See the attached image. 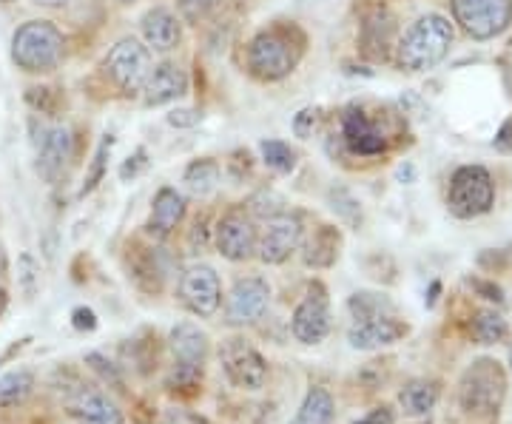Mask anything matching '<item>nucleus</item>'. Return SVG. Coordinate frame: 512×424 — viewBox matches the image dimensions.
I'll return each instance as SVG.
<instances>
[{"label":"nucleus","mask_w":512,"mask_h":424,"mask_svg":"<svg viewBox=\"0 0 512 424\" xmlns=\"http://www.w3.org/2000/svg\"><path fill=\"white\" fill-rule=\"evenodd\" d=\"M299 63V46H293L288 32H262L248 46V66L259 80H282L296 69Z\"/></svg>","instance_id":"nucleus-6"},{"label":"nucleus","mask_w":512,"mask_h":424,"mask_svg":"<svg viewBox=\"0 0 512 424\" xmlns=\"http://www.w3.org/2000/svg\"><path fill=\"white\" fill-rule=\"evenodd\" d=\"M37 146V174L49 185H57L66 180L69 166L74 160V137L66 126H52L40 131L35 140Z\"/></svg>","instance_id":"nucleus-12"},{"label":"nucleus","mask_w":512,"mask_h":424,"mask_svg":"<svg viewBox=\"0 0 512 424\" xmlns=\"http://www.w3.org/2000/svg\"><path fill=\"white\" fill-rule=\"evenodd\" d=\"M302 242V220L299 214H276L268 220L262 237L256 240V254L265 265H282Z\"/></svg>","instance_id":"nucleus-14"},{"label":"nucleus","mask_w":512,"mask_h":424,"mask_svg":"<svg viewBox=\"0 0 512 424\" xmlns=\"http://www.w3.org/2000/svg\"><path fill=\"white\" fill-rule=\"evenodd\" d=\"M106 74L111 77V83L123 94H140L146 86L148 74H151V52L148 46H143L140 40L126 37L120 40L106 57Z\"/></svg>","instance_id":"nucleus-7"},{"label":"nucleus","mask_w":512,"mask_h":424,"mask_svg":"<svg viewBox=\"0 0 512 424\" xmlns=\"http://www.w3.org/2000/svg\"><path fill=\"white\" fill-rule=\"evenodd\" d=\"M439 282H433V291H430V296H427V305H433V302H436V294H439Z\"/></svg>","instance_id":"nucleus-46"},{"label":"nucleus","mask_w":512,"mask_h":424,"mask_svg":"<svg viewBox=\"0 0 512 424\" xmlns=\"http://www.w3.org/2000/svg\"><path fill=\"white\" fill-rule=\"evenodd\" d=\"M495 203V185L484 166H461L450 180L447 208L456 220H476Z\"/></svg>","instance_id":"nucleus-5"},{"label":"nucleus","mask_w":512,"mask_h":424,"mask_svg":"<svg viewBox=\"0 0 512 424\" xmlns=\"http://www.w3.org/2000/svg\"><path fill=\"white\" fill-rule=\"evenodd\" d=\"M348 308H350V314H353V319H373V316L393 314V305L387 302V296L370 294V291H362V294L350 296Z\"/></svg>","instance_id":"nucleus-28"},{"label":"nucleus","mask_w":512,"mask_h":424,"mask_svg":"<svg viewBox=\"0 0 512 424\" xmlns=\"http://www.w3.org/2000/svg\"><path fill=\"white\" fill-rule=\"evenodd\" d=\"M6 305H9V294H6V288L0 285V316L6 311Z\"/></svg>","instance_id":"nucleus-44"},{"label":"nucleus","mask_w":512,"mask_h":424,"mask_svg":"<svg viewBox=\"0 0 512 424\" xmlns=\"http://www.w3.org/2000/svg\"><path fill=\"white\" fill-rule=\"evenodd\" d=\"M12 60L29 74L52 72L63 60V35L49 20H29L12 37Z\"/></svg>","instance_id":"nucleus-2"},{"label":"nucleus","mask_w":512,"mask_h":424,"mask_svg":"<svg viewBox=\"0 0 512 424\" xmlns=\"http://www.w3.org/2000/svg\"><path fill=\"white\" fill-rule=\"evenodd\" d=\"M208 3H211V0H180V9H183V15L191 20V23H197V20L205 15Z\"/></svg>","instance_id":"nucleus-43"},{"label":"nucleus","mask_w":512,"mask_h":424,"mask_svg":"<svg viewBox=\"0 0 512 424\" xmlns=\"http://www.w3.org/2000/svg\"><path fill=\"white\" fill-rule=\"evenodd\" d=\"M470 288H476L478 294L490 302H504V291L495 282H484V279H470Z\"/></svg>","instance_id":"nucleus-41"},{"label":"nucleus","mask_w":512,"mask_h":424,"mask_svg":"<svg viewBox=\"0 0 512 424\" xmlns=\"http://www.w3.org/2000/svg\"><path fill=\"white\" fill-rule=\"evenodd\" d=\"M55 94V89H46V86H35V89H29L26 92V100L35 106V109H40L43 114H52L55 111V103H49V97Z\"/></svg>","instance_id":"nucleus-37"},{"label":"nucleus","mask_w":512,"mask_h":424,"mask_svg":"<svg viewBox=\"0 0 512 424\" xmlns=\"http://www.w3.org/2000/svg\"><path fill=\"white\" fill-rule=\"evenodd\" d=\"M120 3H131V0H120Z\"/></svg>","instance_id":"nucleus-48"},{"label":"nucleus","mask_w":512,"mask_h":424,"mask_svg":"<svg viewBox=\"0 0 512 424\" xmlns=\"http://www.w3.org/2000/svg\"><path fill=\"white\" fill-rule=\"evenodd\" d=\"M143 37L154 52H174L180 46V23L168 9L157 6L143 15Z\"/></svg>","instance_id":"nucleus-21"},{"label":"nucleus","mask_w":512,"mask_h":424,"mask_svg":"<svg viewBox=\"0 0 512 424\" xmlns=\"http://www.w3.org/2000/svg\"><path fill=\"white\" fill-rule=\"evenodd\" d=\"M3 3H12V0H3Z\"/></svg>","instance_id":"nucleus-49"},{"label":"nucleus","mask_w":512,"mask_h":424,"mask_svg":"<svg viewBox=\"0 0 512 424\" xmlns=\"http://www.w3.org/2000/svg\"><path fill=\"white\" fill-rule=\"evenodd\" d=\"M146 166H148L146 148H137V154H134V157H128L126 163H123V168H120V177L128 183V180H134L140 171H146Z\"/></svg>","instance_id":"nucleus-35"},{"label":"nucleus","mask_w":512,"mask_h":424,"mask_svg":"<svg viewBox=\"0 0 512 424\" xmlns=\"http://www.w3.org/2000/svg\"><path fill=\"white\" fill-rule=\"evenodd\" d=\"M168 345L174 353V370H171L168 388H197L202 382L205 359H208V333L194 322H180L168 336Z\"/></svg>","instance_id":"nucleus-4"},{"label":"nucleus","mask_w":512,"mask_h":424,"mask_svg":"<svg viewBox=\"0 0 512 424\" xmlns=\"http://www.w3.org/2000/svg\"><path fill=\"white\" fill-rule=\"evenodd\" d=\"M330 299L328 291L322 282H313L308 288L305 299L296 305V311L291 316V331L296 336V342L302 345H319L325 342L330 333Z\"/></svg>","instance_id":"nucleus-10"},{"label":"nucleus","mask_w":512,"mask_h":424,"mask_svg":"<svg viewBox=\"0 0 512 424\" xmlns=\"http://www.w3.org/2000/svg\"><path fill=\"white\" fill-rule=\"evenodd\" d=\"M185 217V197L183 194H177L174 188H160L157 191V197H154V203H151V217H148L146 228L148 234H154L157 240H163L168 237L180 220Z\"/></svg>","instance_id":"nucleus-20"},{"label":"nucleus","mask_w":512,"mask_h":424,"mask_svg":"<svg viewBox=\"0 0 512 424\" xmlns=\"http://www.w3.org/2000/svg\"><path fill=\"white\" fill-rule=\"evenodd\" d=\"M390 29L393 23L384 12H376L373 18H367L365 32H373V37H362L365 40V52H370L373 57L387 55V43H390Z\"/></svg>","instance_id":"nucleus-30"},{"label":"nucleus","mask_w":512,"mask_h":424,"mask_svg":"<svg viewBox=\"0 0 512 424\" xmlns=\"http://www.w3.org/2000/svg\"><path fill=\"white\" fill-rule=\"evenodd\" d=\"M328 203L339 214V220L348 222L350 228H359L362 225V205H359V200L350 194L348 188H330Z\"/></svg>","instance_id":"nucleus-31"},{"label":"nucleus","mask_w":512,"mask_h":424,"mask_svg":"<svg viewBox=\"0 0 512 424\" xmlns=\"http://www.w3.org/2000/svg\"><path fill=\"white\" fill-rule=\"evenodd\" d=\"M160 424H205V419H200L197 413H188L183 407H168Z\"/></svg>","instance_id":"nucleus-38"},{"label":"nucleus","mask_w":512,"mask_h":424,"mask_svg":"<svg viewBox=\"0 0 512 424\" xmlns=\"http://www.w3.org/2000/svg\"><path fill=\"white\" fill-rule=\"evenodd\" d=\"M259 151H262L265 166L274 168L276 174H291L293 168H296V151L288 143H282V140H265L259 146Z\"/></svg>","instance_id":"nucleus-29"},{"label":"nucleus","mask_w":512,"mask_h":424,"mask_svg":"<svg viewBox=\"0 0 512 424\" xmlns=\"http://www.w3.org/2000/svg\"><path fill=\"white\" fill-rule=\"evenodd\" d=\"M407 325L396 319V314L390 316H373V319H353L348 331L350 348L356 351H376V348H387L393 342H399Z\"/></svg>","instance_id":"nucleus-16"},{"label":"nucleus","mask_w":512,"mask_h":424,"mask_svg":"<svg viewBox=\"0 0 512 424\" xmlns=\"http://www.w3.org/2000/svg\"><path fill=\"white\" fill-rule=\"evenodd\" d=\"M453 15L473 40H490L510 26L512 0H453Z\"/></svg>","instance_id":"nucleus-8"},{"label":"nucleus","mask_w":512,"mask_h":424,"mask_svg":"<svg viewBox=\"0 0 512 424\" xmlns=\"http://www.w3.org/2000/svg\"><path fill=\"white\" fill-rule=\"evenodd\" d=\"M271 302V288L268 282L259 277L239 279L231 288V294L225 296V322L234 328H245L259 322Z\"/></svg>","instance_id":"nucleus-13"},{"label":"nucleus","mask_w":512,"mask_h":424,"mask_svg":"<svg viewBox=\"0 0 512 424\" xmlns=\"http://www.w3.org/2000/svg\"><path fill=\"white\" fill-rule=\"evenodd\" d=\"M220 362L234 388L259 390L268 382V365H265L262 353L245 339H228L220 348Z\"/></svg>","instance_id":"nucleus-9"},{"label":"nucleus","mask_w":512,"mask_h":424,"mask_svg":"<svg viewBox=\"0 0 512 424\" xmlns=\"http://www.w3.org/2000/svg\"><path fill=\"white\" fill-rule=\"evenodd\" d=\"M342 134H345V143L353 154H362V157H376L387 151V137L384 131L367 117L362 109H350L342 120Z\"/></svg>","instance_id":"nucleus-18"},{"label":"nucleus","mask_w":512,"mask_h":424,"mask_svg":"<svg viewBox=\"0 0 512 424\" xmlns=\"http://www.w3.org/2000/svg\"><path fill=\"white\" fill-rule=\"evenodd\" d=\"M72 325L77 331H94L97 328V314H94L92 308H74Z\"/></svg>","instance_id":"nucleus-40"},{"label":"nucleus","mask_w":512,"mask_h":424,"mask_svg":"<svg viewBox=\"0 0 512 424\" xmlns=\"http://www.w3.org/2000/svg\"><path fill=\"white\" fill-rule=\"evenodd\" d=\"M313 126H316V109H302L296 117H293V131H296V137H302V140H308L313 134Z\"/></svg>","instance_id":"nucleus-36"},{"label":"nucleus","mask_w":512,"mask_h":424,"mask_svg":"<svg viewBox=\"0 0 512 424\" xmlns=\"http://www.w3.org/2000/svg\"><path fill=\"white\" fill-rule=\"evenodd\" d=\"M507 333H510L507 319L495 311H478L476 319H473V339L478 345H498L507 339Z\"/></svg>","instance_id":"nucleus-27"},{"label":"nucleus","mask_w":512,"mask_h":424,"mask_svg":"<svg viewBox=\"0 0 512 424\" xmlns=\"http://www.w3.org/2000/svg\"><path fill=\"white\" fill-rule=\"evenodd\" d=\"M333 416H336V402L330 390L311 388L305 393L291 424H333Z\"/></svg>","instance_id":"nucleus-23"},{"label":"nucleus","mask_w":512,"mask_h":424,"mask_svg":"<svg viewBox=\"0 0 512 424\" xmlns=\"http://www.w3.org/2000/svg\"><path fill=\"white\" fill-rule=\"evenodd\" d=\"M86 365H92V368L103 376V382H111V385H117V388L123 385V382H120V376H117V368L111 365L103 353H89V356H86Z\"/></svg>","instance_id":"nucleus-33"},{"label":"nucleus","mask_w":512,"mask_h":424,"mask_svg":"<svg viewBox=\"0 0 512 424\" xmlns=\"http://www.w3.org/2000/svg\"><path fill=\"white\" fill-rule=\"evenodd\" d=\"M396 422V413H393V407H376V410H370L365 419H359V422L353 424H393Z\"/></svg>","instance_id":"nucleus-42"},{"label":"nucleus","mask_w":512,"mask_h":424,"mask_svg":"<svg viewBox=\"0 0 512 424\" xmlns=\"http://www.w3.org/2000/svg\"><path fill=\"white\" fill-rule=\"evenodd\" d=\"M441 388L439 382L433 379H416L410 385H404L402 393H399V405L404 407L407 416H427L436 402H439Z\"/></svg>","instance_id":"nucleus-22"},{"label":"nucleus","mask_w":512,"mask_h":424,"mask_svg":"<svg viewBox=\"0 0 512 424\" xmlns=\"http://www.w3.org/2000/svg\"><path fill=\"white\" fill-rule=\"evenodd\" d=\"M220 185V163L217 160H194L191 166L185 168V188L194 197H208L214 194Z\"/></svg>","instance_id":"nucleus-25"},{"label":"nucleus","mask_w":512,"mask_h":424,"mask_svg":"<svg viewBox=\"0 0 512 424\" xmlns=\"http://www.w3.org/2000/svg\"><path fill=\"white\" fill-rule=\"evenodd\" d=\"M35 390V373L32 370H9L0 376V407H15L26 402Z\"/></svg>","instance_id":"nucleus-26"},{"label":"nucleus","mask_w":512,"mask_h":424,"mask_svg":"<svg viewBox=\"0 0 512 424\" xmlns=\"http://www.w3.org/2000/svg\"><path fill=\"white\" fill-rule=\"evenodd\" d=\"M37 262L32 259V254H23L20 257V285H23V294L32 296L37 288Z\"/></svg>","instance_id":"nucleus-34"},{"label":"nucleus","mask_w":512,"mask_h":424,"mask_svg":"<svg viewBox=\"0 0 512 424\" xmlns=\"http://www.w3.org/2000/svg\"><path fill=\"white\" fill-rule=\"evenodd\" d=\"M339 257V234L330 225H319L305 248V262L313 268H330Z\"/></svg>","instance_id":"nucleus-24"},{"label":"nucleus","mask_w":512,"mask_h":424,"mask_svg":"<svg viewBox=\"0 0 512 424\" xmlns=\"http://www.w3.org/2000/svg\"><path fill=\"white\" fill-rule=\"evenodd\" d=\"M111 146H114V137H111V134H106V137L100 140V146H97V154H94L92 168H89V174H86V183H83V188H80V197L92 194L94 188L100 185V180L106 177V166H109Z\"/></svg>","instance_id":"nucleus-32"},{"label":"nucleus","mask_w":512,"mask_h":424,"mask_svg":"<svg viewBox=\"0 0 512 424\" xmlns=\"http://www.w3.org/2000/svg\"><path fill=\"white\" fill-rule=\"evenodd\" d=\"M168 123L171 126H177V129H191V126H197L200 123V111L194 109H177L168 114Z\"/></svg>","instance_id":"nucleus-39"},{"label":"nucleus","mask_w":512,"mask_h":424,"mask_svg":"<svg viewBox=\"0 0 512 424\" xmlns=\"http://www.w3.org/2000/svg\"><path fill=\"white\" fill-rule=\"evenodd\" d=\"M37 6H63V3H69V0H35Z\"/></svg>","instance_id":"nucleus-45"},{"label":"nucleus","mask_w":512,"mask_h":424,"mask_svg":"<svg viewBox=\"0 0 512 424\" xmlns=\"http://www.w3.org/2000/svg\"><path fill=\"white\" fill-rule=\"evenodd\" d=\"M188 92V77L180 66L174 63H163L157 69H151L146 86H143V100L146 106H165L177 97Z\"/></svg>","instance_id":"nucleus-19"},{"label":"nucleus","mask_w":512,"mask_h":424,"mask_svg":"<svg viewBox=\"0 0 512 424\" xmlns=\"http://www.w3.org/2000/svg\"><path fill=\"white\" fill-rule=\"evenodd\" d=\"M214 245L222 257L231 262H245L256 251V228L242 208H231L214 231Z\"/></svg>","instance_id":"nucleus-15"},{"label":"nucleus","mask_w":512,"mask_h":424,"mask_svg":"<svg viewBox=\"0 0 512 424\" xmlns=\"http://www.w3.org/2000/svg\"><path fill=\"white\" fill-rule=\"evenodd\" d=\"M180 302L191 314L214 316L222 305V285L211 265H191L185 268L177 285Z\"/></svg>","instance_id":"nucleus-11"},{"label":"nucleus","mask_w":512,"mask_h":424,"mask_svg":"<svg viewBox=\"0 0 512 424\" xmlns=\"http://www.w3.org/2000/svg\"><path fill=\"white\" fill-rule=\"evenodd\" d=\"M507 396V373L495 359H476L458 379V405L467 413L490 416L498 413Z\"/></svg>","instance_id":"nucleus-3"},{"label":"nucleus","mask_w":512,"mask_h":424,"mask_svg":"<svg viewBox=\"0 0 512 424\" xmlns=\"http://www.w3.org/2000/svg\"><path fill=\"white\" fill-rule=\"evenodd\" d=\"M69 416L80 424H123V410L103 390L80 388L69 396Z\"/></svg>","instance_id":"nucleus-17"},{"label":"nucleus","mask_w":512,"mask_h":424,"mask_svg":"<svg viewBox=\"0 0 512 424\" xmlns=\"http://www.w3.org/2000/svg\"><path fill=\"white\" fill-rule=\"evenodd\" d=\"M453 46V26L441 15H424L399 40L396 63L404 72H427L439 66Z\"/></svg>","instance_id":"nucleus-1"},{"label":"nucleus","mask_w":512,"mask_h":424,"mask_svg":"<svg viewBox=\"0 0 512 424\" xmlns=\"http://www.w3.org/2000/svg\"><path fill=\"white\" fill-rule=\"evenodd\" d=\"M6 274V254H3V245H0V277Z\"/></svg>","instance_id":"nucleus-47"}]
</instances>
